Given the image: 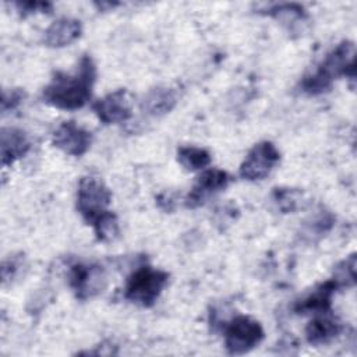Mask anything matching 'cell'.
Wrapping results in <instances>:
<instances>
[{
    "mask_svg": "<svg viewBox=\"0 0 357 357\" xmlns=\"http://www.w3.org/2000/svg\"><path fill=\"white\" fill-rule=\"evenodd\" d=\"M91 225L93 227L96 238L103 243L113 241L119 236V231H120L117 216L110 211L100 213Z\"/></svg>",
    "mask_w": 357,
    "mask_h": 357,
    "instance_id": "obj_18",
    "label": "cell"
},
{
    "mask_svg": "<svg viewBox=\"0 0 357 357\" xmlns=\"http://www.w3.org/2000/svg\"><path fill=\"white\" fill-rule=\"evenodd\" d=\"M167 272L142 265L128 276L124 287V298L141 307H152L167 284Z\"/></svg>",
    "mask_w": 357,
    "mask_h": 357,
    "instance_id": "obj_3",
    "label": "cell"
},
{
    "mask_svg": "<svg viewBox=\"0 0 357 357\" xmlns=\"http://www.w3.org/2000/svg\"><path fill=\"white\" fill-rule=\"evenodd\" d=\"M112 192L105 183L96 177L86 176L78 183L77 209L86 223H92L100 213L107 211Z\"/></svg>",
    "mask_w": 357,
    "mask_h": 357,
    "instance_id": "obj_5",
    "label": "cell"
},
{
    "mask_svg": "<svg viewBox=\"0 0 357 357\" xmlns=\"http://www.w3.org/2000/svg\"><path fill=\"white\" fill-rule=\"evenodd\" d=\"M333 216L331 212L319 211L317 215L311 216L308 222L304 223V234L310 236H322L333 225Z\"/></svg>",
    "mask_w": 357,
    "mask_h": 357,
    "instance_id": "obj_20",
    "label": "cell"
},
{
    "mask_svg": "<svg viewBox=\"0 0 357 357\" xmlns=\"http://www.w3.org/2000/svg\"><path fill=\"white\" fill-rule=\"evenodd\" d=\"M342 331V324L328 312L317 314L305 328V337L310 344L319 346L333 340Z\"/></svg>",
    "mask_w": 357,
    "mask_h": 357,
    "instance_id": "obj_14",
    "label": "cell"
},
{
    "mask_svg": "<svg viewBox=\"0 0 357 357\" xmlns=\"http://www.w3.org/2000/svg\"><path fill=\"white\" fill-rule=\"evenodd\" d=\"M356 46L351 40L336 45L321 61L318 68L305 75L300 88L307 95H321L328 92L337 77H356Z\"/></svg>",
    "mask_w": 357,
    "mask_h": 357,
    "instance_id": "obj_2",
    "label": "cell"
},
{
    "mask_svg": "<svg viewBox=\"0 0 357 357\" xmlns=\"http://www.w3.org/2000/svg\"><path fill=\"white\" fill-rule=\"evenodd\" d=\"M280 153L271 141H262L255 144L245 159L240 165L238 174L248 181H257L265 178L273 167L279 163Z\"/></svg>",
    "mask_w": 357,
    "mask_h": 357,
    "instance_id": "obj_6",
    "label": "cell"
},
{
    "mask_svg": "<svg viewBox=\"0 0 357 357\" xmlns=\"http://www.w3.org/2000/svg\"><path fill=\"white\" fill-rule=\"evenodd\" d=\"M264 339L261 324L248 317L237 315L225 324V346L230 354H244Z\"/></svg>",
    "mask_w": 357,
    "mask_h": 357,
    "instance_id": "obj_4",
    "label": "cell"
},
{
    "mask_svg": "<svg viewBox=\"0 0 357 357\" xmlns=\"http://www.w3.org/2000/svg\"><path fill=\"white\" fill-rule=\"evenodd\" d=\"M82 26L75 18L61 17L53 21L43 35V42L49 47H64L81 36Z\"/></svg>",
    "mask_w": 357,
    "mask_h": 357,
    "instance_id": "obj_13",
    "label": "cell"
},
{
    "mask_svg": "<svg viewBox=\"0 0 357 357\" xmlns=\"http://www.w3.org/2000/svg\"><path fill=\"white\" fill-rule=\"evenodd\" d=\"M177 160L185 170H202L211 163V153L198 146H180L177 149Z\"/></svg>",
    "mask_w": 357,
    "mask_h": 357,
    "instance_id": "obj_17",
    "label": "cell"
},
{
    "mask_svg": "<svg viewBox=\"0 0 357 357\" xmlns=\"http://www.w3.org/2000/svg\"><path fill=\"white\" fill-rule=\"evenodd\" d=\"M177 103V93L172 88L158 86L146 92L141 102V109L149 116H163Z\"/></svg>",
    "mask_w": 357,
    "mask_h": 357,
    "instance_id": "obj_15",
    "label": "cell"
},
{
    "mask_svg": "<svg viewBox=\"0 0 357 357\" xmlns=\"http://www.w3.org/2000/svg\"><path fill=\"white\" fill-rule=\"evenodd\" d=\"M268 15L273 17L287 28L293 29L297 24L304 22L307 20V11L301 4L297 3H282L275 4L266 11Z\"/></svg>",
    "mask_w": 357,
    "mask_h": 357,
    "instance_id": "obj_16",
    "label": "cell"
},
{
    "mask_svg": "<svg viewBox=\"0 0 357 357\" xmlns=\"http://www.w3.org/2000/svg\"><path fill=\"white\" fill-rule=\"evenodd\" d=\"M356 254H351L336 265L332 279L337 283L339 287L353 286L356 283Z\"/></svg>",
    "mask_w": 357,
    "mask_h": 357,
    "instance_id": "obj_19",
    "label": "cell"
},
{
    "mask_svg": "<svg viewBox=\"0 0 357 357\" xmlns=\"http://www.w3.org/2000/svg\"><path fill=\"white\" fill-rule=\"evenodd\" d=\"M96 79V66L91 56L84 54L74 73L57 71L45 86L43 100L61 110H77L84 107L92 95Z\"/></svg>",
    "mask_w": 357,
    "mask_h": 357,
    "instance_id": "obj_1",
    "label": "cell"
},
{
    "mask_svg": "<svg viewBox=\"0 0 357 357\" xmlns=\"http://www.w3.org/2000/svg\"><path fill=\"white\" fill-rule=\"evenodd\" d=\"M21 266H22V258L21 257H10L8 259H6L1 265L3 284H7V282H11L18 275Z\"/></svg>",
    "mask_w": 357,
    "mask_h": 357,
    "instance_id": "obj_24",
    "label": "cell"
},
{
    "mask_svg": "<svg viewBox=\"0 0 357 357\" xmlns=\"http://www.w3.org/2000/svg\"><path fill=\"white\" fill-rule=\"evenodd\" d=\"M21 15L35 14V13H50L53 6L47 1H17L14 3Z\"/></svg>",
    "mask_w": 357,
    "mask_h": 357,
    "instance_id": "obj_22",
    "label": "cell"
},
{
    "mask_svg": "<svg viewBox=\"0 0 357 357\" xmlns=\"http://www.w3.org/2000/svg\"><path fill=\"white\" fill-rule=\"evenodd\" d=\"M52 142L67 155L81 156L89 149L92 134L74 121H64L54 130Z\"/></svg>",
    "mask_w": 357,
    "mask_h": 357,
    "instance_id": "obj_8",
    "label": "cell"
},
{
    "mask_svg": "<svg viewBox=\"0 0 357 357\" xmlns=\"http://www.w3.org/2000/svg\"><path fill=\"white\" fill-rule=\"evenodd\" d=\"M25 98V92L20 88L10 89V91H3V98H1V110L6 113L8 110H14Z\"/></svg>",
    "mask_w": 357,
    "mask_h": 357,
    "instance_id": "obj_23",
    "label": "cell"
},
{
    "mask_svg": "<svg viewBox=\"0 0 357 357\" xmlns=\"http://www.w3.org/2000/svg\"><path fill=\"white\" fill-rule=\"evenodd\" d=\"M272 198L278 208L283 212H293L297 208V191L290 188H275Z\"/></svg>",
    "mask_w": 357,
    "mask_h": 357,
    "instance_id": "obj_21",
    "label": "cell"
},
{
    "mask_svg": "<svg viewBox=\"0 0 357 357\" xmlns=\"http://www.w3.org/2000/svg\"><path fill=\"white\" fill-rule=\"evenodd\" d=\"M339 289L337 283L331 279L318 284L311 293L296 301L293 310L297 314H322L331 311L332 296Z\"/></svg>",
    "mask_w": 357,
    "mask_h": 357,
    "instance_id": "obj_11",
    "label": "cell"
},
{
    "mask_svg": "<svg viewBox=\"0 0 357 357\" xmlns=\"http://www.w3.org/2000/svg\"><path fill=\"white\" fill-rule=\"evenodd\" d=\"M92 110L103 124H117L131 117L126 89H117L92 103Z\"/></svg>",
    "mask_w": 357,
    "mask_h": 357,
    "instance_id": "obj_10",
    "label": "cell"
},
{
    "mask_svg": "<svg viewBox=\"0 0 357 357\" xmlns=\"http://www.w3.org/2000/svg\"><path fill=\"white\" fill-rule=\"evenodd\" d=\"M68 283L79 300H88L106 287V272L96 264H75L70 268Z\"/></svg>",
    "mask_w": 357,
    "mask_h": 357,
    "instance_id": "obj_7",
    "label": "cell"
},
{
    "mask_svg": "<svg viewBox=\"0 0 357 357\" xmlns=\"http://www.w3.org/2000/svg\"><path fill=\"white\" fill-rule=\"evenodd\" d=\"M96 6H98L100 10H105V8H113V7L119 6V3H96Z\"/></svg>",
    "mask_w": 357,
    "mask_h": 357,
    "instance_id": "obj_25",
    "label": "cell"
},
{
    "mask_svg": "<svg viewBox=\"0 0 357 357\" xmlns=\"http://www.w3.org/2000/svg\"><path fill=\"white\" fill-rule=\"evenodd\" d=\"M0 149L1 165L8 166L28 153L31 149V141L24 130L15 127H3Z\"/></svg>",
    "mask_w": 357,
    "mask_h": 357,
    "instance_id": "obj_12",
    "label": "cell"
},
{
    "mask_svg": "<svg viewBox=\"0 0 357 357\" xmlns=\"http://www.w3.org/2000/svg\"><path fill=\"white\" fill-rule=\"evenodd\" d=\"M229 183H230V176L225 170H220V169L204 170L197 177L194 187L185 197V201H184L185 206L190 209H194L204 205V202L209 195L225 190Z\"/></svg>",
    "mask_w": 357,
    "mask_h": 357,
    "instance_id": "obj_9",
    "label": "cell"
}]
</instances>
